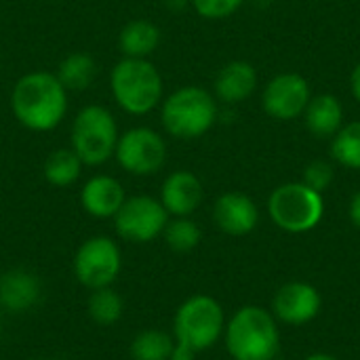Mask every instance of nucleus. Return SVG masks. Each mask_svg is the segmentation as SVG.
<instances>
[{"label":"nucleus","mask_w":360,"mask_h":360,"mask_svg":"<svg viewBox=\"0 0 360 360\" xmlns=\"http://www.w3.org/2000/svg\"><path fill=\"white\" fill-rule=\"evenodd\" d=\"M350 219L356 228H360V190L350 200Z\"/></svg>","instance_id":"obj_29"},{"label":"nucleus","mask_w":360,"mask_h":360,"mask_svg":"<svg viewBox=\"0 0 360 360\" xmlns=\"http://www.w3.org/2000/svg\"><path fill=\"white\" fill-rule=\"evenodd\" d=\"M175 346V338L162 329H146L137 333L129 346L133 360H169Z\"/></svg>","instance_id":"obj_22"},{"label":"nucleus","mask_w":360,"mask_h":360,"mask_svg":"<svg viewBox=\"0 0 360 360\" xmlns=\"http://www.w3.org/2000/svg\"><path fill=\"white\" fill-rule=\"evenodd\" d=\"M215 226L230 236H245L255 230L259 221L257 205L243 192H226L213 205Z\"/></svg>","instance_id":"obj_12"},{"label":"nucleus","mask_w":360,"mask_h":360,"mask_svg":"<svg viewBox=\"0 0 360 360\" xmlns=\"http://www.w3.org/2000/svg\"><path fill=\"white\" fill-rule=\"evenodd\" d=\"M74 276L89 291L112 287L122 270V251L110 236H91L74 253Z\"/></svg>","instance_id":"obj_8"},{"label":"nucleus","mask_w":360,"mask_h":360,"mask_svg":"<svg viewBox=\"0 0 360 360\" xmlns=\"http://www.w3.org/2000/svg\"><path fill=\"white\" fill-rule=\"evenodd\" d=\"M350 89H352V95L356 97V101L360 103V63L352 70V76H350Z\"/></svg>","instance_id":"obj_30"},{"label":"nucleus","mask_w":360,"mask_h":360,"mask_svg":"<svg viewBox=\"0 0 360 360\" xmlns=\"http://www.w3.org/2000/svg\"><path fill=\"white\" fill-rule=\"evenodd\" d=\"M304 122L310 135H314L316 139H333V135L344 127L342 101L329 93L312 97L304 110Z\"/></svg>","instance_id":"obj_18"},{"label":"nucleus","mask_w":360,"mask_h":360,"mask_svg":"<svg viewBox=\"0 0 360 360\" xmlns=\"http://www.w3.org/2000/svg\"><path fill=\"white\" fill-rule=\"evenodd\" d=\"M202 181L192 171H173L160 188V202L173 217H190L202 202Z\"/></svg>","instance_id":"obj_14"},{"label":"nucleus","mask_w":360,"mask_h":360,"mask_svg":"<svg viewBox=\"0 0 360 360\" xmlns=\"http://www.w3.org/2000/svg\"><path fill=\"white\" fill-rule=\"evenodd\" d=\"M321 310V295L308 283H289L281 287L272 302L276 319L289 325H304L312 321Z\"/></svg>","instance_id":"obj_13"},{"label":"nucleus","mask_w":360,"mask_h":360,"mask_svg":"<svg viewBox=\"0 0 360 360\" xmlns=\"http://www.w3.org/2000/svg\"><path fill=\"white\" fill-rule=\"evenodd\" d=\"M268 213L272 221L291 234H302L316 228L325 213L323 194L300 184L278 186L268 200Z\"/></svg>","instance_id":"obj_7"},{"label":"nucleus","mask_w":360,"mask_h":360,"mask_svg":"<svg viewBox=\"0 0 360 360\" xmlns=\"http://www.w3.org/2000/svg\"><path fill=\"white\" fill-rule=\"evenodd\" d=\"M255 4H262V6H266V4H270V0H253Z\"/></svg>","instance_id":"obj_33"},{"label":"nucleus","mask_w":360,"mask_h":360,"mask_svg":"<svg viewBox=\"0 0 360 360\" xmlns=\"http://www.w3.org/2000/svg\"><path fill=\"white\" fill-rule=\"evenodd\" d=\"M257 86V72L249 61L236 59L226 63L215 76V97L228 105L240 103L253 95Z\"/></svg>","instance_id":"obj_17"},{"label":"nucleus","mask_w":360,"mask_h":360,"mask_svg":"<svg viewBox=\"0 0 360 360\" xmlns=\"http://www.w3.org/2000/svg\"><path fill=\"white\" fill-rule=\"evenodd\" d=\"M82 160L78 158V154L70 148H59L55 152H51L42 165V175L46 179V184L55 186V188H70L80 179L82 173Z\"/></svg>","instance_id":"obj_20"},{"label":"nucleus","mask_w":360,"mask_h":360,"mask_svg":"<svg viewBox=\"0 0 360 360\" xmlns=\"http://www.w3.org/2000/svg\"><path fill=\"white\" fill-rule=\"evenodd\" d=\"M162 238L167 243V247L175 253H190L200 245L202 232L198 228L196 221H192L190 217H175L167 224Z\"/></svg>","instance_id":"obj_25"},{"label":"nucleus","mask_w":360,"mask_h":360,"mask_svg":"<svg viewBox=\"0 0 360 360\" xmlns=\"http://www.w3.org/2000/svg\"><path fill=\"white\" fill-rule=\"evenodd\" d=\"M331 156L348 169H360V120L342 127L331 141Z\"/></svg>","instance_id":"obj_24"},{"label":"nucleus","mask_w":360,"mask_h":360,"mask_svg":"<svg viewBox=\"0 0 360 360\" xmlns=\"http://www.w3.org/2000/svg\"><path fill=\"white\" fill-rule=\"evenodd\" d=\"M55 76L65 91H84L97 78V63L89 53H72L59 63Z\"/></svg>","instance_id":"obj_21"},{"label":"nucleus","mask_w":360,"mask_h":360,"mask_svg":"<svg viewBox=\"0 0 360 360\" xmlns=\"http://www.w3.org/2000/svg\"><path fill=\"white\" fill-rule=\"evenodd\" d=\"M245 0H190V4L194 6V11L202 17V19H226L232 13L238 11V6Z\"/></svg>","instance_id":"obj_26"},{"label":"nucleus","mask_w":360,"mask_h":360,"mask_svg":"<svg viewBox=\"0 0 360 360\" xmlns=\"http://www.w3.org/2000/svg\"><path fill=\"white\" fill-rule=\"evenodd\" d=\"M42 297V283L40 278L25 270L13 268L0 276V304L13 314L30 312L38 306Z\"/></svg>","instance_id":"obj_16"},{"label":"nucleus","mask_w":360,"mask_h":360,"mask_svg":"<svg viewBox=\"0 0 360 360\" xmlns=\"http://www.w3.org/2000/svg\"><path fill=\"white\" fill-rule=\"evenodd\" d=\"M114 156L129 175L148 177L165 167L167 141L150 127H135L118 137Z\"/></svg>","instance_id":"obj_10"},{"label":"nucleus","mask_w":360,"mask_h":360,"mask_svg":"<svg viewBox=\"0 0 360 360\" xmlns=\"http://www.w3.org/2000/svg\"><path fill=\"white\" fill-rule=\"evenodd\" d=\"M190 4V0H165V6L169 11H184Z\"/></svg>","instance_id":"obj_31"},{"label":"nucleus","mask_w":360,"mask_h":360,"mask_svg":"<svg viewBox=\"0 0 360 360\" xmlns=\"http://www.w3.org/2000/svg\"><path fill=\"white\" fill-rule=\"evenodd\" d=\"M196 354H198V352H194L190 346H184V344L175 342L173 352H171V359L169 360H194L196 359Z\"/></svg>","instance_id":"obj_28"},{"label":"nucleus","mask_w":360,"mask_h":360,"mask_svg":"<svg viewBox=\"0 0 360 360\" xmlns=\"http://www.w3.org/2000/svg\"><path fill=\"white\" fill-rule=\"evenodd\" d=\"M226 329L224 308L211 295H192L175 312L173 338L190 346L194 352H205L221 338Z\"/></svg>","instance_id":"obj_6"},{"label":"nucleus","mask_w":360,"mask_h":360,"mask_svg":"<svg viewBox=\"0 0 360 360\" xmlns=\"http://www.w3.org/2000/svg\"><path fill=\"white\" fill-rule=\"evenodd\" d=\"M86 310H89V316L95 325L112 327L122 319L124 302H122L120 293H116L112 287H103V289L91 291L89 302H86Z\"/></svg>","instance_id":"obj_23"},{"label":"nucleus","mask_w":360,"mask_h":360,"mask_svg":"<svg viewBox=\"0 0 360 360\" xmlns=\"http://www.w3.org/2000/svg\"><path fill=\"white\" fill-rule=\"evenodd\" d=\"M118 137L114 114L97 103L82 108L72 122V150L86 167L108 162L116 152Z\"/></svg>","instance_id":"obj_5"},{"label":"nucleus","mask_w":360,"mask_h":360,"mask_svg":"<svg viewBox=\"0 0 360 360\" xmlns=\"http://www.w3.org/2000/svg\"><path fill=\"white\" fill-rule=\"evenodd\" d=\"M312 99L308 80L302 74L285 72L274 76L262 95V105L268 116L276 120H293L304 114L306 105Z\"/></svg>","instance_id":"obj_11"},{"label":"nucleus","mask_w":360,"mask_h":360,"mask_svg":"<svg viewBox=\"0 0 360 360\" xmlns=\"http://www.w3.org/2000/svg\"><path fill=\"white\" fill-rule=\"evenodd\" d=\"M219 110L215 97L202 86H181L173 91L160 105V122L175 139H198L217 120Z\"/></svg>","instance_id":"obj_3"},{"label":"nucleus","mask_w":360,"mask_h":360,"mask_svg":"<svg viewBox=\"0 0 360 360\" xmlns=\"http://www.w3.org/2000/svg\"><path fill=\"white\" fill-rule=\"evenodd\" d=\"M333 181V167L325 160H314L304 171V184L316 192H325Z\"/></svg>","instance_id":"obj_27"},{"label":"nucleus","mask_w":360,"mask_h":360,"mask_svg":"<svg viewBox=\"0 0 360 360\" xmlns=\"http://www.w3.org/2000/svg\"><path fill=\"white\" fill-rule=\"evenodd\" d=\"M169 224V213L162 202L148 194L127 196L118 213L114 215V228L122 240L146 245L162 236Z\"/></svg>","instance_id":"obj_9"},{"label":"nucleus","mask_w":360,"mask_h":360,"mask_svg":"<svg viewBox=\"0 0 360 360\" xmlns=\"http://www.w3.org/2000/svg\"><path fill=\"white\" fill-rule=\"evenodd\" d=\"M124 200L127 192L112 175H93L80 190V205L84 213L95 219H114Z\"/></svg>","instance_id":"obj_15"},{"label":"nucleus","mask_w":360,"mask_h":360,"mask_svg":"<svg viewBox=\"0 0 360 360\" xmlns=\"http://www.w3.org/2000/svg\"><path fill=\"white\" fill-rule=\"evenodd\" d=\"M0 308H2V304H0Z\"/></svg>","instance_id":"obj_34"},{"label":"nucleus","mask_w":360,"mask_h":360,"mask_svg":"<svg viewBox=\"0 0 360 360\" xmlns=\"http://www.w3.org/2000/svg\"><path fill=\"white\" fill-rule=\"evenodd\" d=\"M306 360H338V359H333V356H329V354H312V356H308Z\"/></svg>","instance_id":"obj_32"},{"label":"nucleus","mask_w":360,"mask_h":360,"mask_svg":"<svg viewBox=\"0 0 360 360\" xmlns=\"http://www.w3.org/2000/svg\"><path fill=\"white\" fill-rule=\"evenodd\" d=\"M160 44V27L148 19L129 21L118 34V46L124 57L148 59Z\"/></svg>","instance_id":"obj_19"},{"label":"nucleus","mask_w":360,"mask_h":360,"mask_svg":"<svg viewBox=\"0 0 360 360\" xmlns=\"http://www.w3.org/2000/svg\"><path fill=\"white\" fill-rule=\"evenodd\" d=\"M11 110L25 129L46 133L63 122L68 114V91L51 72H27L11 91Z\"/></svg>","instance_id":"obj_1"},{"label":"nucleus","mask_w":360,"mask_h":360,"mask_svg":"<svg viewBox=\"0 0 360 360\" xmlns=\"http://www.w3.org/2000/svg\"><path fill=\"white\" fill-rule=\"evenodd\" d=\"M114 101L131 116H146L162 101V76L148 59H120L110 72Z\"/></svg>","instance_id":"obj_2"},{"label":"nucleus","mask_w":360,"mask_h":360,"mask_svg":"<svg viewBox=\"0 0 360 360\" xmlns=\"http://www.w3.org/2000/svg\"><path fill=\"white\" fill-rule=\"evenodd\" d=\"M226 346L234 360H274L281 348L276 321L259 306L240 308L228 323Z\"/></svg>","instance_id":"obj_4"}]
</instances>
